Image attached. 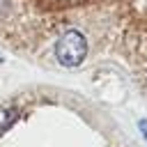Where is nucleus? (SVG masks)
<instances>
[{"instance_id":"obj_1","label":"nucleus","mask_w":147,"mask_h":147,"mask_svg":"<svg viewBox=\"0 0 147 147\" xmlns=\"http://www.w3.org/2000/svg\"><path fill=\"white\" fill-rule=\"evenodd\" d=\"M87 55V41L83 37L80 30L69 28L67 32H62V37L55 44V57L60 64L64 67H78Z\"/></svg>"}]
</instances>
